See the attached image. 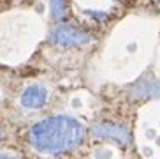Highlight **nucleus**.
<instances>
[{
	"mask_svg": "<svg viewBox=\"0 0 160 159\" xmlns=\"http://www.w3.org/2000/svg\"><path fill=\"white\" fill-rule=\"evenodd\" d=\"M85 14L88 16V18H92V19H97V21H106V19L109 18L108 16V13H102V11H85Z\"/></svg>",
	"mask_w": 160,
	"mask_h": 159,
	"instance_id": "7",
	"label": "nucleus"
},
{
	"mask_svg": "<svg viewBox=\"0 0 160 159\" xmlns=\"http://www.w3.org/2000/svg\"><path fill=\"white\" fill-rule=\"evenodd\" d=\"M86 134L85 126L69 115H55L33 124L30 129V145L39 154L58 156L78 149Z\"/></svg>",
	"mask_w": 160,
	"mask_h": 159,
	"instance_id": "1",
	"label": "nucleus"
},
{
	"mask_svg": "<svg viewBox=\"0 0 160 159\" xmlns=\"http://www.w3.org/2000/svg\"><path fill=\"white\" fill-rule=\"evenodd\" d=\"M132 97L136 99H151L160 97V81L158 80H141L132 89Z\"/></svg>",
	"mask_w": 160,
	"mask_h": 159,
	"instance_id": "5",
	"label": "nucleus"
},
{
	"mask_svg": "<svg viewBox=\"0 0 160 159\" xmlns=\"http://www.w3.org/2000/svg\"><path fill=\"white\" fill-rule=\"evenodd\" d=\"M53 19H62L67 14V0H48Z\"/></svg>",
	"mask_w": 160,
	"mask_h": 159,
	"instance_id": "6",
	"label": "nucleus"
},
{
	"mask_svg": "<svg viewBox=\"0 0 160 159\" xmlns=\"http://www.w3.org/2000/svg\"><path fill=\"white\" fill-rule=\"evenodd\" d=\"M97 157L99 159H109L111 157V152H109V150H106V152H97Z\"/></svg>",
	"mask_w": 160,
	"mask_h": 159,
	"instance_id": "8",
	"label": "nucleus"
},
{
	"mask_svg": "<svg viewBox=\"0 0 160 159\" xmlns=\"http://www.w3.org/2000/svg\"><path fill=\"white\" fill-rule=\"evenodd\" d=\"M49 41L60 48H79L93 42V36L74 25H58L49 36Z\"/></svg>",
	"mask_w": 160,
	"mask_h": 159,
	"instance_id": "2",
	"label": "nucleus"
},
{
	"mask_svg": "<svg viewBox=\"0 0 160 159\" xmlns=\"http://www.w3.org/2000/svg\"><path fill=\"white\" fill-rule=\"evenodd\" d=\"M21 104L28 110H39L48 103V90L42 85H30L21 94Z\"/></svg>",
	"mask_w": 160,
	"mask_h": 159,
	"instance_id": "4",
	"label": "nucleus"
},
{
	"mask_svg": "<svg viewBox=\"0 0 160 159\" xmlns=\"http://www.w3.org/2000/svg\"><path fill=\"white\" fill-rule=\"evenodd\" d=\"M0 159H16V157H12V156H0Z\"/></svg>",
	"mask_w": 160,
	"mask_h": 159,
	"instance_id": "9",
	"label": "nucleus"
},
{
	"mask_svg": "<svg viewBox=\"0 0 160 159\" xmlns=\"http://www.w3.org/2000/svg\"><path fill=\"white\" fill-rule=\"evenodd\" d=\"M92 133L102 140H113L118 145H128L130 143V133L125 126L116 122H97L92 127Z\"/></svg>",
	"mask_w": 160,
	"mask_h": 159,
	"instance_id": "3",
	"label": "nucleus"
}]
</instances>
